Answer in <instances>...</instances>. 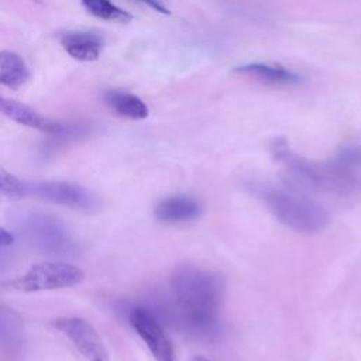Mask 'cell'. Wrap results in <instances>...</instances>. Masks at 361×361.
<instances>
[{"mask_svg":"<svg viewBox=\"0 0 361 361\" xmlns=\"http://www.w3.org/2000/svg\"><path fill=\"white\" fill-rule=\"evenodd\" d=\"M175 317L179 326L197 337H216L220 327V309L224 281L214 271L183 264L171 276Z\"/></svg>","mask_w":361,"mask_h":361,"instance_id":"1","label":"cell"},{"mask_svg":"<svg viewBox=\"0 0 361 361\" xmlns=\"http://www.w3.org/2000/svg\"><path fill=\"white\" fill-rule=\"evenodd\" d=\"M128 320L157 361H175L172 343L152 309L135 306L130 310Z\"/></svg>","mask_w":361,"mask_h":361,"instance_id":"6","label":"cell"},{"mask_svg":"<svg viewBox=\"0 0 361 361\" xmlns=\"http://www.w3.org/2000/svg\"><path fill=\"white\" fill-rule=\"evenodd\" d=\"M190 361H210V360H207V358H203V357H195V358H192Z\"/></svg>","mask_w":361,"mask_h":361,"instance_id":"21","label":"cell"},{"mask_svg":"<svg viewBox=\"0 0 361 361\" xmlns=\"http://www.w3.org/2000/svg\"><path fill=\"white\" fill-rule=\"evenodd\" d=\"M202 206L197 199L189 195H172L159 200L154 209V216L161 223H185L200 216Z\"/></svg>","mask_w":361,"mask_h":361,"instance_id":"10","label":"cell"},{"mask_svg":"<svg viewBox=\"0 0 361 361\" xmlns=\"http://www.w3.org/2000/svg\"><path fill=\"white\" fill-rule=\"evenodd\" d=\"M30 69L21 55L13 51H0V85L17 90L30 79Z\"/></svg>","mask_w":361,"mask_h":361,"instance_id":"14","label":"cell"},{"mask_svg":"<svg viewBox=\"0 0 361 361\" xmlns=\"http://www.w3.org/2000/svg\"><path fill=\"white\" fill-rule=\"evenodd\" d=\"M59 42L69 56L82 62L99 59L103 48V38L90 31H66L59 35Z\"/></svg>","mask_w":361,"mask_h":361,"instance_id":"11","label":"cell"},{"mask_svg":"<svg viewBox=\"0 0 361 361\" xmlns=\"http://www.w3.org/2000/svg\"><path fill=\"white\" fill-rule=\"evenodd\" d=\"M27 220L28 235L41 250L51 254H63L71 250L69 233L58 219L48 214H32Z\"/></svg>","mask_w":361,"mask_h":361,"instance_id":"8","label":"cell"},{"mask_svg":"<svg viewBox=\"0 0 361 361\" xmlns=\"http://www.w3.org/2000/svg\"><path fill=\"white\" fill-rule=\"evenodd\" d=\"M13 240H14L13 234L8 230H6L4 227H0V247L10 245L13 243Z\"/></svg>","mask_w":361,"mask_h":361,"instance_id":"20","label":"cell"},{"mask_svg":"<svg viewBox=\"0 0 361 361\" xmlns=\"http://www.w3.org/2000/svg\"><path fill=\"white\" fill-rule=\"evenodd\" d=\"M104 103L118 116L127 117L131 120H144L148 116L147 104L135 94L120 90L109 89L103 93Z\"/></svg>","mask_w":361,"mask_h":361,"instance_id":"13","label":"cell"},{"mask_svg":"<svg viewBox=\"0 0 361 361\" xmlns=\"http://www.w3.org/2000/svg\"><path fill=\"white\" fill-rule=\"evenodd\" d=\"M0 195L11 199L25 197V182L0 166Z\"/></svg>","mask_w":361,"mask_h":361,"instance_id":"17","label":"cell"},{"mask_svg":"<svg viewBox=\"0 0 361 361\" xmlns=\"http://www.w3.org/2000/svg\"><path fill=\"white\" fill-rule=\"evenodd\" d=\"M138 1L147 4L148 7H151L152 10L158 11V13H161V14H169V13H171L169 8L164 4L162 0H138Z\"/></svg>","mask_w":361,"mask_h":361,"instance_id":"19","label":"cell"},{"mask_svg":"<svg viewBox=\"0 0 361 361\" xmlns=\"http://www.w3.org/2000/svg\"><path fill=\"white\" fill-rule=\"evenodd\" d=\"M54 326L87 361H110L109 351L97 330L82 317H61Z\"/></svg>","mask_w":361,"mask_h":361,"instance_id":"7","label":"cell"},{"mask_svg":"<svg viewBox=\"0 0 361 361\" xmlns=\"http://www.w3.org/2000/svg\"><path fill=\"white\" fill-rule=\"evenodd\" d=\"M272 154L285 166L289 182L302 192H312L330 197H355L361 195V173L329 162L309 161L289 151L285 142H275Z\"/></svg>","mask_w":361,"mask_h":361,"instance_id":"2","label":"cell"},{"mask_svg":"<svg viewBox=\"0 0 361 361\" xmlns=\"http://www.w3.org/2000/svg\"><path fill=\"white\" fill-rule=\"evenodd\" d=\"M82 268L65 261H44L31 265L23 275L8 281L7 286L20 292H42L71 288L82 283Z\"/></svg>","mask_w":361,"mask_h":361,"instance_id":"4","label":"cell"},{"mask_svg":"<svg viewBox=\"0 0 361 361\" xmlns=\"http://www.w3.org/2000/svg\"><path fill=\"white\" fill-rule=\"evenodd\" d=\"M234 72L271 85H296L302 82V78L292 71H288L282 66H271L264 63L243 65L235 68Z\"/></svg>","mask_w":361,"mask_h":361,"instance_id":"15","label":"cell"},{"mask_svg":"<svg viewBox=\"0 0 361 361\" xmlns=\"http://www.w3.org/2000/svg\"><path fill=\"white\" fill-rule=\"evenodd\" d=\"M0 113L21 126L35 128L42 133L59 134L63 131V127L61 123L41 114L39 111H37L25 104H21L16 100L7 99L1 94H0Z\"/></svg>","mask_w":361,"mask_h":361,"instance_id":"9","label":"cell"},{"mask_svg":"<svg viewBox=\"0 0 361 361\" xmlns=\"http://www.w3.org/2000/svg\"><path fill=\"white\" fill-rule=\"evenodd\" d=\"M255 192L272 216L295 231L319 233L330 221L329 212L296 188L257 185Z\"/></svg>","mask_w":361,"mask_h":361,"instance_id":"3","label":"cell"},{"mask_svg":"<svg viewBox=\"0 0 361 361\" xmlns=\"http://www.w3.org/2000/svg\"><path fill=\"white\" fill-rule=\"evenodd\" d=\"M27 196L82 212H90L97 206V199L89 189L66 180L25 182Z\"/></svg>","mask_w":361,"mask_h":361,"instance_id":"5","label":"cell"},{"mask_svg":"<svg viewBox=\"0 0 361 361\" xmlns=\"http://www.w3.org/2000/svg\"><path fill=\"white\" fill-rule=\"evenodd\" d=\"M80 3L89 14L104 21L127 24L133 20L128 11L118 7L111 0H80Z\"/></svg>","mask_w":361,"mask_h":361,"instance_id":"16","label":"cell"},{"mask_svg":"<svg viewBox=\"0 0 361 361\" xmlns=\"http://www.w3.org/2000/svg\"><path fill=\"white\" fill-rule=\"evenodd\" d=\"M333 159L338 165L361 173V145H345Z\"/></svg>","mask_w":361,"mask_h":361,"instance_id":"18","label":"cell"},{"mask_svg":"<svg viewBox=\"0 0 361 361\" xmlns=\"http://www.w3.org/2000/svg\"><path fill=\"white\" fill-rule=\"evenodd\" d=\"M24 345V329L20 316L0 303V350L7 355L20 354Z\"/></svg>","mask_w":361,"mask_h":361,"instance_id":"12","label":"cell"}]
</instances>
